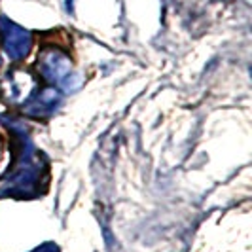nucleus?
<instances>
[{
  "label": "nucleus",
  "instance_id": "nucleus-1",
  "mask_svg": "<svg viewBox=\"0 0 252 252\" xmlns=\"http://www.w3.org/2000/svg\"><path fill=\"white\" fill-rule=\"evenodd\" d=\"M42 173V161L34 156L32 144L27 140V146H21V158L12 167L4 182V191L13 193H29L38 188V180Z\"/></svg>",
  "mask_w": 252,
  "mask_h": 252
},
{
  "label": "nucleus",
  "instance_id": "nucleus-8",
  "mask_svg": "<svg viewBox=\"0 0 252 252\" xmlns=\"http://www.w3.org/2000/svg\"><path fill=\"white\" fill-rule=\"evenodd\" d=\"M0 66H2V59H0Z\"/></svg>",
  "mask_w": 252,
  "mask_h": 252
},
{
  "label": "nucleus",
  "instance_id": "nucleus-6",
  "mask_svg": "<svg viewBox=\"0 0 252 252\" xmlns=\"http://www.w3.org/2000/svg\"><path fill=\"white\" fill-rule=\"evenodd\" d=\"M32 252H59V247L55 243H44V245H40Z\"/></svg>",
  "mask_w": 252,
  "mask_h": 252
},
{
  "label": "nucleus",
  "instance_id": "nucleus-4",
  "mask_svg": "<svg viewBox=\"0 0 252 252\" xmlns=\"http://www.w3.org/2000/svg\"><path fill=\"white\" fill-rule=\"evenodd\" d=\"M59 106H61V95L55 91V88H44L27 99L23 112L32 118H50L57 112Z\"/></svg>",
  "mask_w": 252,
  "mask_h": 252
},
{
  "label": "nucleus",
  "instance_id": "nucleus-2",
  "mask_svg": "<svg viewBox=\"0 0 252 252\" xmlns=\"http://www.w3.org/2000/svg\"><path fill=\"white\" fill-rule=\"evenodd\" d=\"M0 40L4 51L8 53V57L12 61H21L31 53L32 48V36L31 32L19 27L17 23H13L12 19L0 15Z\"/></svg>",
  "mask_w": 252,
  "mask_h": 252
},
{
  "label": "nucleus",
  "instance_id": "nucleus-5",
  "mask_svg": "<svg viewBox=\"0 0 252 252\" xmlns=\"http://www.w3.org/2000/svg\"><path fill=\"white\" fill-rule=\"evenodd\" d=\"M59 86H61V89H63L64 93H74V91H78V89L82 88V74H78V72L72 70L64 80L59 82Z\"/></svg>",
  "mask_w": 252,
  "mask_h": 252
},
{
  "label": "nucleus",
  "instance_id": "nucleus-7",
  "mask_svg": "<svg viewBox=\"0 0 252 252\" xmlns=\"http://www.w3.org/2000/svg\"><path fill=\"white\" fill-rule=\"evenodd\" d=\"M2 154H4V150H2V146H0V161H2Z\"/></svg>",
  "mask_w": 252,
  "mask_h": 252
},
{
  "label": "nucleus",
  "instance_id": "nucleus-3",
  "mask_svg": "<svg viewBox=\"0 0 252 252\" xmlns=\"http://www.w3.org/2000/svg\"><path fill=\"white\" fill-rule=\"evenodd\" d=\"M38 68L44 80L50 84H59L72 72V61L64 51L57 48H44L38 53Z\"/></svg>",
  "mask_w": 252,
  "mask_h": 252
}]
</instances>
